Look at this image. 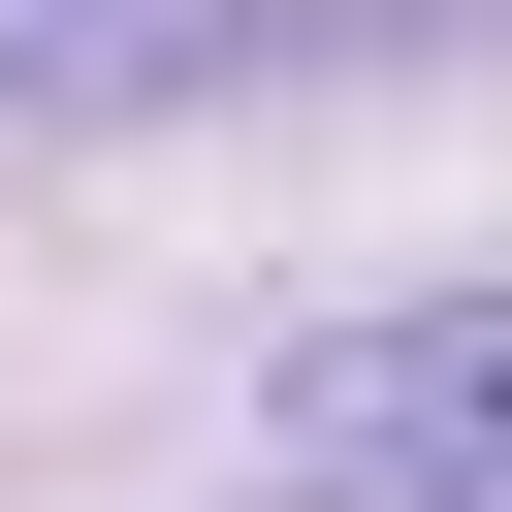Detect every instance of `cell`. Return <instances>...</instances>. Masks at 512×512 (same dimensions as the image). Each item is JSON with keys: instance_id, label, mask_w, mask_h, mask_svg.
Masks as SVG:
<instances>
[{"instance_id": "6da1fadb", "label": "cell", "mask_w": 512, "mask_h": 512, "mask_svg": "<svg viewBox=\"0 0 512 512\" xmlns=\"http://www.w3.org/2000/svg\"><path fill=\"white\" fill-rule=\"evenodd\" d=\"M448 480H512V320H384L288 384V512H448Z\"/></svg>"}]
</instances>
